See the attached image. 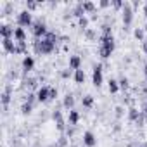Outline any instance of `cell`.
Listing matches in <instances>:
<instances>
[{"instance_id": "obj_24", "label": "cell", "mask_w": 147, "mask_h": 147, "mask_svg": "<svg viewBox=\"0 0 147 147\" xmlns=\"http://www.w3.org/2000/svg\"><path fill=\"white\" fill-rule=\"evenodd\" d=\"M71 75H73V69H71V67H66V69H62V71H61V76H62L64 80L71 78Z\"/></svg>"}, {"instance_id": "obj_26", "label": "cell", "mask_w": 147, "mask_h": 147, "mask_svg": "<svg viewBox=\"0 0 147 147\" xmlns=\"http://www.w3.org/2000/svg\"><path fill=\"white\" fill-rule=\"evenodd\" d=\"M57 145H59V147H67V140H66V137H61V138L57 140Z\"/></svg>"}, {"instance_id": "obj_29", "label": "cell", "mask_w": 147, "mask_h": 147, "mask_svg": "<svg viewBox=\"0 0 147 147\" xmlns=\"http://www.w3.org/2000/svg\"><path fill=\"white\" fill-rule=\"evenodd\" d=\"M57 97V88H50V99H55Z\"/></svg>"}, {"instance_id": "obj_28", "label": "cell", "mask_w": 147, "mask_h": 147, "mask_svg": "<svg viewBox=\"0 0 147 147\" xmlns=\"http://www.w3.org/2000/svg\"><path fill=\"white\" fill-rule=\"evenodd\" d=\"M33 9H36V4L35 2H28L26 4V11H33Z\"/></svg>"}, {"instance_id": "obj_34", "label": "cell", "mask_w": 147, "mask_h": 147, "mask_svg": "<svg viewBox=\"0 0 147 147\" xmlns=\"http://www.w3.org/2000/svg\"><path fill=\"white\" fill-rule=\"evenodd\" d=\"M73 147H76V145H73Z\"/></svg>"}, {"instance_id": "obj_19", "label": "cell", "mask_w": 147, "mask_h": 147, "mask_svg": "<svg viewBox=\"0 0 147 147\" xmlns=\"http://www.w3.org/2000/svg\"><path fill=\"white\" fill-rule=\"evenodd\" d=\"M107 88H109V92H111V94H116V92L119 90V83H118L114 78H111V80L107 82Z\"/></svg>"}, {"instance_id": "obj_1", "label": "cell", "mask_w": 147, "mask_h": 147, "mask_svg": "<svg viewBox=\"0 0 147 147\" xmlns=\"http://www.w3.org/2000/svg\"><path fill=\"white\" fill-rule=\"evenodd\" d=\"M114 50V38L113 35H102L100 38V47H99V54L102 59H107Z\"/></svg>"}, {"instance_id": "obj_6", "label": "cell", "mask_w": 147, "mask_h": 147, "mask_svg": "<svg viewBox=\"0 0 147 147\" xmlns=\"http://www.w3.org/2000/svg\"><path fill=\"white\" fill-rule=\"evenodd\" d=\"M121 14H123V24L125 26H130L131 21H133V9L130 4H125L123 9H121Z\"/></svg>"}, {"instance_id": "obj_30", "label": "cell", "mask_w": 147, "mask_h": 147, "mask_svg": "<svg viewBox=\"0 0 147 147\" xmlns=\"http://www.w3.org/2000/svg\"><path fill=\"white\" fill-rule=\"evenodd\" d=\"M142 116H144V118H147V104L144 106V111H142Z\"/></svg>"}, {"instance_id": "obj_7", "label": "cell", "mask_w": 147, "mask_h": 147, "mask_svg": "<svg viewBox=\"0 0 147 147\" xmlns=\"http://www.w3.org/2000/svg\"><path fill=\"white\" fill-rule=\"evenodd\" d=\"M83 145L85 147H95L97 145V137L94 135V131H85L83 133Z\"/></svg>"}, {"instance_id": "obj_12", "label": "cell", "mask_w": 147, "mask_h": 147, "mask_svg": "<svg viewBox=\"0 0 147 147\" xmlns=\"http://www.w3.org/2000/svg\"><path fill=\"white\" fill-rule=\"evenodd\" d=\"M78 121H80V113L75 111V109H71L69 114H67V123H69V126H76Z\"/></svg>"}, {"instance_id": "obj_18", "label": "cell", "mask_w": 147, "mask_h": 147, "mask_svg": "<svg viewBox=\"0 0 147 147\" xmlns=\"http://www.w3.org/2000/svg\"><path fill=\"white\" fill-rule=\"evenodd\" d=\"M73 78H75V82H76L78 85L85 83V71H83V69H78V71H75V75H73Z\"/></svg>"}, {"instance_id": "obj_31", "label": "cell", "mask_w": 147, "mask_h": 147, "mask_svg": "<svg viewBox=\"0 0 147 147\" xmlns=\"http://www.w3.org/2000/svg\"><path fill=\"white\" fill-rule=\"evenodd\" d=\"M144 75H145V80H147V64L144 66Z\"/></svg>"}, {"instance_id": "obj_25", "label": "cell", "mask_w": 147, "mask_h": 147, "mask_svg": "<svg viewBox=\"0 0 147 147\" xmlns=\"http://www.w3.org/2000/svg\"><path fill=\"white\" fill-rule=\"evenodd\" d=\"M118 83H119V88H123V90H126V88H128V80H126V78H121Z\"/></svg>"}, {"instance_id": "obj_27", "label": "cell", "mask_w": 147, "mask_h": 147, "mask_svg": "<svg viewBox=\"0 0 147 147\" xmlns=\"http://www.w3.org/2000/svg\"><path fill=\"white\" fill-rule=\"evenodd\" d=\"M87 24H88V19L83 16V18H80V26L83 28V30H87Z\"/></svg>"}, {"instance_id": "obj_23", "label": "cell", "mask_w": 147, "mask_h": 147, "mask_svg": "<svg viewBox=\"0 0 147 147\" xmlns=\"http://www.w3.org/2000/svg\"><path fill=\"white\" fill-rule=\"evenodd\" d=\"M21 111H23V114H31V111H33V104L24 102V104H23V107H21Z\"/></svg>"}, {"instance_id": "obj_15", "label": "cell", "mask_w": 147, "mask_h": 147, "mask_svg": "<svg viewBox=\"0 0 147 147\" xmlns=\"http://www.w3.org/2000/svg\"><path fill=\"white\" fill-rule=\"evenodd\" d=\"M62 106H64L67 111H71L73 106H75V97H73L71 94H66V95H64V100H62Z\"/></svg>"}, {"instance_id": "obj_16", "label": "cell", "mask_w": 147, "mask_h": 147, "mask_svg": "<svg viewBox=\"0 0 147 147\" xmlns=\"http://www.w3.org/2000/svg\"><path fill=\"white\" fill-rule=\"evenodd\" d=\"M14 40L16 42H26V33H24V30L23 28H16L14 30Z\"/></svg>"}, {"instance_id": "obj_14", "label": "cell", "mask_w": 147, "mask_h": 147, "mask_svg": "<svg viewBox=\"0 0 147 147\" xmlns=\"http://www.w3.org/2000/svg\"><path fill=\"white\" fill-rule=\"evenodd\" d=\"M52 118H54V121H55V125H57V128L62 131V130H66V126H64V119H62V114H61V111H54L52 113Z\"/></svg>"}, {"instance_id": "obj_21", "label": "cell", "mask_w": 147, "mask_h": 147, "mask_svg": "<svg viewBox=\"0 0 147 147\" xmlns=\"http://www.w3.org/2000/svg\"><path fill=\"white\" fill-rule=\"evenodd\" d=\"M82 5H83V11H85V14H87V12H90V14H94V12H95V5H94L92 2H83Z\"/></svg>"}, {"instance_id": "obj_11", "label": "cell", "mask_w": 147, "mask_h": 147, "mask_svg": "<svg viewBox=\"0 0 147 147\" xmlns=\"http://www.w3.org/2000/svg\"><path fill=\"white\" fill-rule=\"evenodd\" d=\"M67 64H69V67L73 71H78V69H82V57L80 55H71L69 61H67Z\"/></svg>"}, {"instance_id": "obj_2", "label": "cell", "mask_w": 147, "mask_h": 147, "mask_svg": "<svg viewBox=\"0 0 147 147\" xmlns=\"http://www.w3.org/2000/svg\"><path fill=\"white\" fill-rule=\"evenodd\" d=\"M54 49H55V42H52L49 38H42V40L35 42V50L40 55H49V54L54 52Z\"/></svg>"}, {"instance_id": "obj_10", "label": "cell", "mask_w": 147, "mask_h": 147, "mask_svg": "<svg viewBox=\"0 0 147 147\" xmlns=\"http://www.w3.org/2000/svg\"><path fill=\"white\" fill-rule=\"evenodd\" d=\"M14 26L11 24H2L0 26V35H2V38H14Z\"/></svg>"}, {"instance_id": "obj_3", "label": "cell", "mask_w": 147, "mask_h": 147, "mask_svg": "<svg viewBox=\"0 0 147 147\" xmlns=\"http://www.w3.org/2000/svg\"><path fill=\"white\" fill-rule=\"evenodd\" d=\"M18 26H19V28L33 26V18H31V12H30V11H21V12L18 14Z\"/></svg>"}, {"instance_id": "obj_17", "label": "cell", "mask_w": 147, "mask_h": 147, "mask_svg": "<svg viewBox=\"0 0 147 147\" xmlns=\"http://www.w3.org/2000/svg\"><path fill=\"white\" fill-rule=\"evenodd\" d=\"M142 116V111H138V109H135V107H130L128 109V118H130V121H138V118Z\"/></svg>"}, {"instance_id": "obj_13", "label": "cell", "mask_w": 147, "mask_h": 147, "mask_svg": "<svg viewBox=\"0 0 147 147\" xmlns=\"http://www.w3.org/2000/svg\"><path fill=\"white\" fill-rule=\"evenodd\" d=\"M33 67H35V59L31 55H24V59H23V69H24V73H30Z\"/></svg>"}, {"instance_id": "obj_32", "label": "cell", "mask_w": 147, "mask_h": 147, "mask_svg": "<svg viewBox=\"0 0 147 147\" xmlns=\"http://www.w3.org/2000/svg\"><path fill=\"white\" fill-rule=\"evenodd\" d=\"M145 16H147V5H145Z\"/></svg>"}, {"instance_id": "obj_20", "label": "cell", "mask_w": 147, "mask_h": 147, "mask_svg": "<svg viewBox=\"0 0 147 147\" xmlns=\"http://www.w3.org/2000/svg\"><path fill=\"white\" fill-rule=\"evenodd\" d=\"M82 104H83V107L90 109V107L94 106V97H92V95H85V97L82 99Z\"/></svg>"}, {"instance_id": "obj_4", "label": "cell", "mask_w": 147, "mask_h": 147, "mask_svg": "<svg viewBox=\"0 0 147 147\" xmlns=\"http://www.w3.org/2000/svg\"><path fill=\"white\" fill-rule=\"evenodd\" d=\"M31 30H33V35L36 36V40L45 38V36H47V33H49V30H47V26H45V23H43V21H35V23H33V26H31Z\"/></svg>"}, {"instance_id": "obj_9", "label": "cell", "mask_w": 147, "mask_h": 147, "mask_svg": "<svg viewBox=\"0 0 147 147\" xmlns=\"http://www.w3.org/2000/svg\"><path fill=\"white\" fill-rule=\"evenodd\" d=\"M50 99V87H40L36 92V100L38 102H47Z\"/></svg>"}, {"instance_id": "obj_22", "label": "cell", "mask_w": 147, "mask_h": 147, "mask_svg": "<svg viewBox=\"0 0 147 147\" xmlns=\"http://www.w3.org/2000/svg\"><path fill=\"white\" fill-rule=\"evenodd\" d=\"M133 36H135L137 40L144 42V36H145V30H142V28H137V30L133 31Z\"/></svg>"}, {"instance_id": "obj_8", "label": "cell", "mask_w": 147, "mask_h": 147, "mask_svg": "<svg viewBox=\"0 0 147 147\" xmlns=\"http://www.w3.org/2000/svg\"><path fill=\"white\" fill-rule=\"evenodd\" d=\"M2 47L7 54H16V40L14 38H2Z\"/></svg>"}, {"instance_id": "obj_33", "label": "cell", "mask_w": 147, "mask_h": 147, "mask_svg": "<svg viewBox=\"0 0 147 147\" xmlns=\"http://www.w3.org/2000/svg\"><path fill=\"white\" fill-rule=\"evenodd\" d=\"M145 33H147V23H145Z\"/></svg>"}, {"instance_id": "obj_5", "label": "cell", "mask_w": 147, "mask_h": 147, "mask_svg": "<svg viewBox=\"0 0 147 147\" xmlns=\"http://www.w3.org/2000/svg\"><path fill=\"white\" fill-rule=\"evenodd\" d=\"M92 82H94V87H100L102 85V82H104V75H102V66L100 64H97V66H94V73H92Z\"/></svg>"}]
</instances>
